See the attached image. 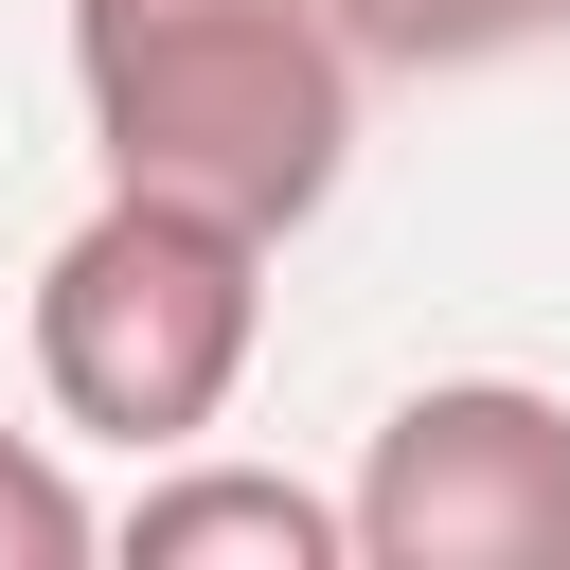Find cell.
<instances>
[{
    "mask_svg": "<svg viewBox=\"0 0 570 570\" xmlns=\"http://www.w3.org/2000/svg\"><path fill=\"white\" fill-rule=\"evenodd\" d=\"M71 89L107 178L232 232H303L356 160V53L321 0H71Z\"/></svg>",
    "mask_w": 570,
    "mask_h": 570,
    "instance_id": "6da1fadb",
    "label": "cell"
},
{
    "mask_svg": "<svg viewBox=\"0 0 570 570\" xmlns=\"http://www.w3.org/2000/svg\"><path fill=\"white\" fill-rule=\"evenodd\" d=\"M267 338V232L107 178V214L36 267V392L107 445H196Z\"/></svg>",
    "mask_w": 570,
    "mask_h": 570,
    "instance_id": "7a4b0ae2",
    "label": "cell"
},
{
    "mask_svg": "<svg viewBox=\"0 0 570 570\" xmlns=\"http://www.w3.org/2000/svg\"><path fill=\"white\" fill-rule=\"evenodd\" d=\"M125 552H142V570H214V552L338 570V499L267 481V463H196V481H142V499H125Z\"/></svg>",
    "mask_w": 570,
    "mask_h": 570,
    "instance_id": "277c9868",
    "label": "cell"
},
{
    "mask_svg": "<svg viewBox=\"0 0 570 570\" xmlns=\"http://www.w3.org/2000/svg\"><path fill=\"white\" fill-rule=\"evenodd\" d=\"M356 570H570V410L517 374H445L374 428L338 499Z\"/></svg>",
    "mask_w": 570,
    "mask_h": 570,
    "instance_id": "3957f363",
    "label": "cell"
},
{
    "mask_svg": "<svg viewBox=\"0 0 570 570\" xmlns=\"http://www.w3.org/2000/svg\"><path fill=\"white\" fill-rule=\"evenodd\" d=\"M89 552V499H71V463H36L18 428H0V570H71Z\"/></svg>",
    "mask_w": 570,
    "mask_h": 570,
    "instance_id": "8992f818",
    "label": "cell"
},
{
    "mask_svg": "<svg viewBox=\"0 0 570 570\" xmlns=\"http://www.w3.org/2000/svg\"><path fill=\"white\" fill-rule=\"evenodd\" d=\"M552 18H570V0H534V36H552Z\"/></svg>",
    "mask_w": 570,
    "mask_h": 570,
    "instance_id": "52a82bcc",
    "label": "cell"
},
{
    "mask_svg": "<svg viewBox=\"0 0 570 570\" xmlns=\"http://www.w3.org/2000/svg\"><path fill=\"white\" fill-rule=\"evenodd\" d=\"M321 18H338L356 71H481V53L534 36V0H321Z\"/></svg>",
    "mask_w": 570,
    "mask_h": 570,
    "instance_id": "5b68a950",
    "label": "cell"
}]
</instances>
